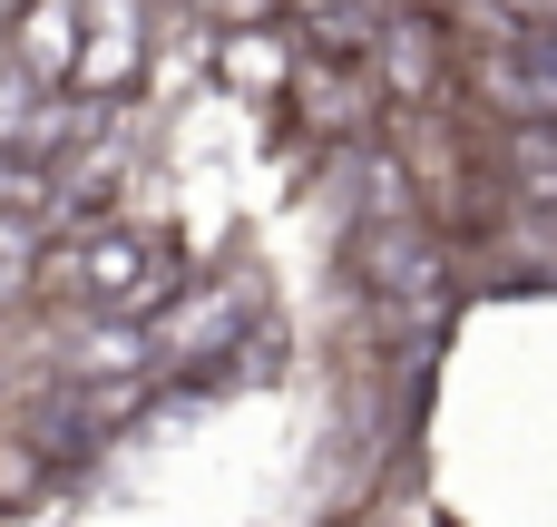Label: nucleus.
Wrapping results in <instances>:
<instances>
[{"label": "nucleus", "instance_id": "7ed1b4c3", "mask_svg": "<svg viewBox=\"0 0 557 527\" xmlns=\"http://www.w3.org/2000/svg\"><path fill=\"white\" fill-rule=\"evenodd\" d=\"M274 108H294L323 147H362V127L382 117L372 68H362V59H333V49H294V78H284Z\"/></svg>", "mask_w": 557, "mask_h": 527}, {"label": "nucleus", "instance_id": "423d86ee", "mask_svg": "<svg viewBox=\"0 0 557 527\" xmlns=\"http://www.w3.org/2000/svg\"><path fill=\"white\" fill-rule=\"evenodd\" d=\"M480 156L499 166V196H509L519 215H548V205H557V117L480 127Z\"/></svg>", "mask_w": 557, "mask_h": 527}, {"label": "nucleus", "instance_id": "6e6552de", "mask_svg": "<svg viewBox=\"0 0 557 527\" xmlns=\"http://www.w3.org/2000/svg\"><path fill=\"white\" fill-rule=\"evenodd\" d=\"M382 20H392V0H284L294 49H333V59H362Z\"/></svg>", "mask_w": 557, "mask_h": 527}, {"label": "nucleus", "instance_id": "20e7f679", "mask_svg": "<svg viewBox=\"0 0 557 527\" xmlns=\"http://www.w3.org/2000/svg\"><path fill=\"white\" fill-rule=\"evenodd\" d=\"M147 10L137 0H78V68H69V98H117V88H137L147 78Z\"/></svg>", "mask_w": 557, "mask_h": 527}, {"label": "nucleus", "instance_id": "f257e3e1", "mask_svg": "<svg viewBox=\"0 0 557 527\" xmlns=\"http://www.w3.org/2000/svg\"><path fill=\"white\" fill-rule=\"evenodd\" d=\"M29 284L88 323H147L176 284H186V244L166 225H127V215H98V225H69L59 244L29 254Z\"/></svg>", "mask_w": 557, "mask_h": 527}, {"label": "nucleus", "instance_id": "1a4fd4ad", "mask_svg": "<svg viewBox=\"0 0 557 527\" xmlns=\"http://www.w3.org/2000/svg\"><path fill=\"white\" fill-rule=\"evenodd\" d=\"M206 20H215V29H274L284 0H206Z\"/></svg>", "mask_w": 557, "mask_h": 527}, {"label": "nucleus", "instance_id": "39448f33", "mask_svg": "<svg viewBox=\"0 0 557 527\" xmlns=\"http://www.w3.org/2000/svg\"><path fill=\"white\" fill-rule=\"evenodd\" d=\"M0 68H20L29 88H69V68H78V0H20L0 20Z\"/></svg>", "mask_w": 557, "mask_h": 527}, {"label": "nucleus", "instance_id": "f03ea898", "mask_svg": "<svg viewBox=\"0 0 557 527\" xmlns=\"http://www.w3.org/2000/svg\"><path fill=\"white\" fill-rule=\"evenodd\" d=\"M245 303H255V284L245 274H206V284H176L137 332H147V372H166V362H206V352H225V332L245 323Z\"/></svg>", "mask_w": 557, "mask_h": 527}, {"label": "nucleus", "instance_id": "0eeeda50", "mask_svg": "<svg viewBox=\"0 0 557 527\" xmlns=\"http://www.w3.org/2000/svg\"><path fill=\"white\" fill-rule=\"evenodd\" d=\"M206 68H215L235 98H264V108H274L284 78H294V29H284V20H274V29H215V39H206Z\"/></svg>", "mask_w": 557, "mask_h": 527}]
</instances>
